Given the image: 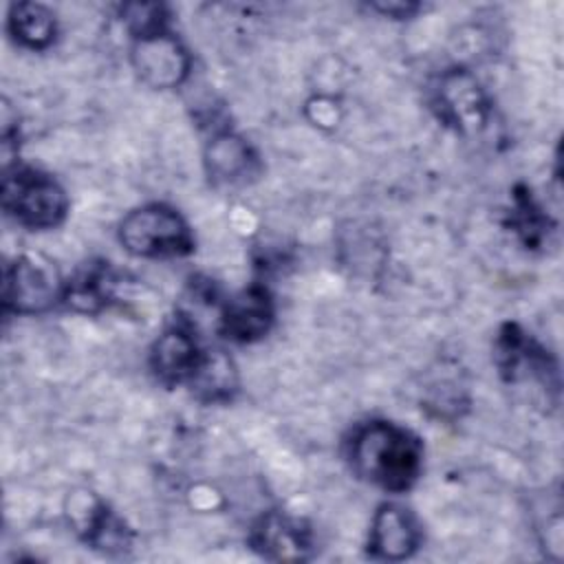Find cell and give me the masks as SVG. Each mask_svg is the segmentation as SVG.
I'll list each match as a JSON object with an SVG mask.
<instances>
[{"instance_id": "1", "label": "cell", "mask_w": 564, "mask_h": 564, "mask_svg": "<svg viewBox=\"0 0 564 564\" xmlns=\"http://www.w3.org/2000/svg\"><path fill=\"white\" fill-rule=\"evenodd\" d=\"M350 469L366 482L390 491H408L423 469V445L416 434L392 421H366L346 441Z\"/></svg>"}, {"instance_id": "2", "label": "cell", "mask_w": 564, "mask_h": 564, "mask_svg": "<svg viewBox=\"0 0 564 564\" xmlns=\"http://www.w3.org/2000/svg\"><path fill=\"white\" fill-rule=\"evenodd\" d=\"M119 240L139 258H183L194 251V234L187 220L163 203L128 212L119 223Z\"/></svg>"}, {"instance_id": "3", "label": "cell", "mask_w": 564, "mask_h": 564, "mask_svg": "<svg viewBox=\"0 0 564 564\" xmlns=\"http://www.w3.org/2000/svg\"><path fill=\"white\" fill-rule=\"evenodd\" d=\"M2 207L26 229H53L68 212L64 187L35 167H13L2 178Z\"/></svg>"}, {"instance_id": "4", "label": "cell", "mask_w": 564, "mask_h": 564, "mask_svg": "<svg viewBox=\"0 0 564 564\" xmlns=\"http://www.w3.org/2000/svg\"><path fill=\"white\" fill-rule=\"evenodd\" d=\"M64 297V282L51 262L33 256H18L4 267L2 304L7 313H44Z\"/></svg>"}, {"instance_id": "5", "label": "cell", "mask_w": 564, "mask_h": 564, "mask_svg": "<svg viewBox=\"0 0 564 564\" xmlns=\"http://www.w3.org/2000/svg\"><path fill=\"white\" fill-rule=\"evenodd\" d=\"M496 364L509 383L538 381L549 392H557V364L518 324H505L496 337Z\"/></svg>"}, {"instance_id": "6", "label": "cell", "mask_w": 564, "mask_h": 564, "mask_svg": "<svg viewBox=\"0 0 564 564\" xmlns=\"http://www.w3.org/2000/svg\"><path fill=\"white\" fill-rule=\"evenodd\" d=\"M132 64L152 88H176L189 75V53L167 29L134 37Z\"/></svg>"}, {"instance_id": "7", "label": "cell", "mask_w": 564, "mask_h": 564, "mask_svg": "<svg viewBox=\"0 0 564 564\" xmlns=\"http://www.w3.org/2000/svg\"><path fill=\"white\" fill-rule=\"evenodd\" d=\"M209 348L200 346L189 324L178 322L163 330L150 350V368L165 386L192 383Z\"/></svg>"}, {"instance_id": "8", "label": "cell", "mask_w": 564, "mask_h": 564, "mask_svg": "<svg viewBox=\"0 0 564 564\" xmlns=\"http://www.w3.org/2000/svg\"><path fill=\"white\" fill-rule=\"evenodd\" d=\"M275 319V306L264 284H251L225 302L218 319L223 337L236 344H251L262 339Z\"/></svg>"}, {"instance_id": "9", "label": "cell", "mask_w": 564, "mask_h": 564, "mask_svg": "<svg viewBox=\"0 0 564 564\" xmlns=\"http://www.w3.org/2000/svg\"><path fill=\"white\" fill-rule=\"evenodd\" d=\"M438 117L460 132L478 130L487 117V99L474 75L467 70H447L434 90Z\"/></svg>"}, {"instance_id": "10", "label": "cell", "mask_w": 564, "mask_h": 564, "mask_svg": "<svg viewBox=\"0 0 564 564\" xmlns=\"http://www.w3.org/2000/svg\"><path fill=\"white\" fill-rule=\"evenodd\" d=\"M423 540V529L416 516L394 502H386L377 509L370 538H368V553L375 560L399 562L410 557Z\"/></svg>"}, {"instance_id": "11", "label": "cell", "mask_w": 564, "mask_h": 564, "mask_svg": "<svg viewBox=\"0 0 564 564\" xmlns=\"http://www.w3.org/2000/svg\"><path fill=\"white\" fill-rule=\"evenodd\" d=\"M249 544L267 560H306L313 549V533L300 518L267 511L256 520Z\"/></svg>"}, {"instance_id": "12", "label": "cell", "mask_w": 564, "mask_h": 564, "mask_svg": "<svg viewBox=\"0 0 564 564\" xmlns=\"http://www.w3.org/2000/svg\"><path fill=\"white\" fill-rule=\"evenodd\" d=\"M205 165H207L209 178L223 185L247 183L249 176L258 174L256 152L245 139L231 132H218L209 141L205 152Z\"/></svg>"}, {"instance_id": "13", "label": "cell", "mask_w": 564, "mask_h": 564, "mask_svg": "<svg viewBox=\"0 0 564 564\" xmlns=\"http://www.w3.org/2000/svg\"><path fill=\"white\" fill-rule=\"evenodd\" d=\"M115 286L117 278L110 271L108 262H93L73 280L64 282L62 302L79 313H97L112 302Z\"/></svg>"}, {"instance_id": "14", "label": "cell", "mask_w": 564, "mask_h": 564, "mask_svg": "<svg viewBox=\"0 0 564 564\" xmlns=\"http://www.w3.org/2000/svg\"><path fill=\"white\" fill-rule=\"evenodd\" d=\"M7 29L20 46L42 51L53 44L57 22L48 7L40 2H18L9 9Z\"/></svg>"}, {"instance_id": "15", "label": "cell", "mask_w": 564, "mask_h": 564, "mask_svg": "<svg viewBox=\"0 0 564 564\" xmlns=\"http://www.w3.org/2000/svg\"><path fill=\"white\" fill-rule=\"evenodd\" d=\"M75 524L82 538L95 549L121 551L130 546V531L101 500H93V505H88V509L75 518Z\"/></svg>"}, {"instance_id": "16", "label": "cell", "mask_w": 564, "mask_h": 564, "mask_svg": "<svg viewBox=\"0 0 564 564\" xmlns=\"http://www.w3.org/2000/svg\"><path fill=\"white\" fill-rule=\"evenodd\" d=\"M192 392H196L198 399L203 401H227L238 388L236 379V368L231 359L223 350H212L207 352L198 375L189 383Z\"/></svg>"}, {"instance_id": "17", "label": "cell", "mask_w": 564, "mask_h": 564, "mask_svg": "<svg viewBox=\"0 0 564 564\" xmlns=\"http://www.w3.org/2000/svg\"><path fill=\"white\" fill-rule=\"evenodd\" d=\"M549 225V218L542 214V209L531 198V192L527 187H518L513 194V212H511V227L522 238L527 247H538L544 238V231Z\"/></svg>"}, {"instance_id": "18", "label": "cell", "mask_w": 564, "mask_h": 564, "mask_svg": "<svg viewBox=\"0 0 564 564\" xmlns=\"http://www.w3.org/2000/svg\"><path fill=\"white\" fill-rule=\"evenodd\" d=\"M121 15H123V22L128 24V29L134 37L150 35V33H156V31H165L167 20H170V13H167L165 4H139V2L123 4Z\"/></svg>"}, {"instance_id": "19", "label": "cell", "mask_w": 564, "mask_h": 564, "mask_svg": "<svg viewBox=\"0 0 564 564\" xmlns=\"http://www.w3.org/2000/svg\"><path fill=\"white\" fill-rule=\"evenodd\" d=\"M372 9L390 15V18H410L414 15L421 7L419 4H412V2H381V4H372Z\"/></svg>"}]
</instances>
